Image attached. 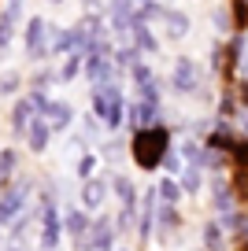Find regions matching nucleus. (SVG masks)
I'll return each instance as SVG.
<instances>
[{
    "label": "nucleus",
    "mask_w": 248,
    "mask_h": 251,
    "mask_svg": "<svg viewBox=\"0 0 248 251\" xmlns=\"http://www.w3.org/2000/svg\"><path fill=\"white\" fill-rule=\"evenodd\" d=\"M159 196H163V203H178L182 207V185L178 181H159Z\"/></svg>",
    "instance_id": "obj_9"
},
{
    "label": "nucleus",
    "mask_w": 248,
    "mask_h": 251,
    "mask_svg": "<svg viewBox=\"0 0 248 251\" xmlns=\"http://www.w3.org/2000/svg\"><path fill=\"white\" fill-rule=\"evenodd\" d=\"M163 26H167V30H163V33H167V41H178V45L189 37V33H193V19H189L182 8L163 11Z\"/></svg>",
    "instance_id": "obj_3"
},
{
    "label": "nucleus",
    "mask_w": 248,
    "mask_h": 251,
    "mask_svg": "<svg viewBox=\"0 0 248 251\" xmlns=\"http://www.w3.org/2000/svg\"><path fill=\"white\" fill-rule=\"evenodd\" d=\"M226 233H230V229H226L218 218H208V222H204V229H200V244H204V251H230L233 244L226 240Z\"/></svg>",
    "instance_id": "obj_4"
},
{
    "label": "nucleus",
    "mask_w": 248,
    "mask_h": 251,
    "mask_svg": "<svg viewBox=\"0 0 248 251\" xmlns=\"http://www.w3.org/2000/svg\"><path fill=\"white\" fill-rule=\"evenodd\" d=\"M204 174H208L204 166H196V163H186V170L178 174V185H182V192H186V196H196L200 188H208Z\"/></svg>",
    "instance_id": "obj_5"
},
{
    "label": "nucleus",
    "mask_w": 248,
    "mask_h": 251,
    "mask_svg": "<svg viewBox=\"0 0 248 251\" xmlns=\"http://www.w3.org/2000/svg\"><path fill=\"white\" fill-rule=\"evenodd\" d=\"M230 188H233V196L241 200V203L248 207V166H230Z\"/></svg>",
    "instance_id": "obj_7"
},
{
    "label": "nucleus",
    "mask_w": 248,
    "mask_h": 251,
    "mask_svg": "<svg viewBox=\"0 0 248 251\" xmlns=\"http://www.w3.org/2000/svg\"><path fill=\"white\" fill-rule=\"evenodd\" d=\"M208 81H211V74L204 71V67L193 59V55L182 52L178 59H174V71H171V93L178 96V100H196V93H200Z\"/></svg>",
    "instance_id": "obj_2"
},
{
    "label": "nucleus",
    "mask_w": 248,
    "mask_h": 251,
    "mask_svg": "<svg viewBox=\"0 0 248 251\" xmlns=\"http://www.w3.org/2000/svg\"><path fill=\"white\" fill-rule=\"evenodd\" d=\"M211 30H215V37L218 41H226V37H233V19H230V8H226V0L218 4V8H211Z\"/></svg>",
    "instance_id": "obj_6"
},
{
    "label": "nucleus",
    "mask_w": 248,
    "mask_h": 251,
    "mask_svg": "<svg viewBox=\"0 0 248 251\" xmlns=\"http://www.w3.org/2000/svg\"><path fill=\"white\" fill-rule=\"evenodd\" d=\"M174 148V129L167 122H155V126H141V129H133L130 137V159L137 170L145 174H155L163 166V159L171 155Z\"/></svg>",
    "instance_id": "obj_1"
},
{
    "label": "nucleus",
    "mask_w": 248,
    "mask_h": 251,
    "mask_svg": "<svg viewBox=\"0 0 248 251\" xmlns=\"http://www.w3.org/2000/svg\"><path fill=\"white\" fill-rule=\"evenodd\" d=\"M163 166H167L171 174H182V170H186V163H182V151H178V148H171V155L163 159Z\"/></svg>",
    "instance_id": "obj_12"
},
{
    "label": "nucleus",
    "mask_w": 248,
    "mask_h": 251,
    "mask_svg": "<svg viewBox=\"0 0 248 251\" xmlns=\"http://www.w3.org/2000/svg\"><path fill=\"white\" fill-rule=\"evenodd\" d=\"M230 163L233 166H248V133L237 137V144H233V151H230Z\"/></svg>",
    "instance_id": "obj_10"
},
{
    "label": "nucleus",
    "mask_w": 248,
    "mask_h": 251,
    "mask_svg": "<svg viewBox=\"0 0 248 251\" xmlns=\"http://www.w3.org/2000/svg\"><path fill=\"white\" fill-rule=\"evenodd\" d=\"M233 19V33H248V0H226Z\"/></svg>",
    "instance_id": "obj_8"
},
{
    "label": "nucleus",
    "mask_w": 248,
    "mask_h": 251,
    "mask_svg": "<svg viewBox=\"0 0 248 251\" xmlns=\"http://www.w3.org/2000/svg\"><path fill=\"white\" fill-rule=\"evenodd\" d=\"M137 41L145 52H159V37L155 33H148V26H137Z\"/></svg>",
    "instance_id": "obj_11"
}]
</instances>
